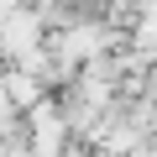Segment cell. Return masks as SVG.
<instances>
[{
  "mask_svg": "<svg viewBox=\"0 0 157 157\" xmlns=\"http://www.w3.org/2000/svg\"><path fill=\"white\" fill-rule=\"evenodd\" d=\"M0 84H6V94H11V105H37V73H6L0 78Z\"/></svg>",
  "mask_w": 157,
  "mask_h": 157,
  "instance_id": "6da1fadb",
  "label": "cell"
}]
</instances>
